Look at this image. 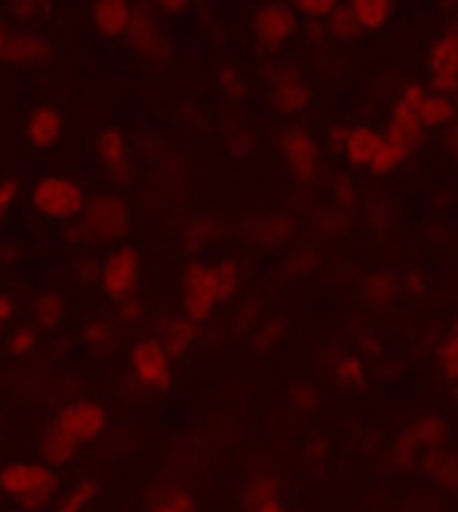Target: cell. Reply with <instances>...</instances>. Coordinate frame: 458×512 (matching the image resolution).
<instances>
[{"label": "cell", "mask_w": 458, "mask_h": 512, "mask_svg": "<svg viewBox=\"0 0 458 512\" xmlns=\"http://www.w3.org/2000/svg\"><path fill=\"white\" fill-rule=\"evenodd\" d=\"M52 17V0H11L9 19H14L17 27L44 25Z\"/></svg>", "instance_id": "28"}, {"label": "cell", "mask_w": 458, "mask_h": 512, "mask_svg": "<svg viewBox=\"0 0 458 512\" xmlns=\"http://www.w3.org/2000/svg\"><path fill=\"white\" fill-rule=\"evenodd\" d=\"M149 512H197V496L192 488L168 483L151 496Z\"/></svg>", "instance_id": "22"}, {"label": "cell", "mask_w": 458, "mask_h": 512, "mask_svg": "<svg viewBox=\"0 0 458 512\" xmlns=\"http://www.w3.org/2000/svg\"><path fill=\"white\" fill-rule=\"evenodd\" d=\"M345 135H348V127H332V133H329V146L335 151H343V143H345Z\"/></svg>", "instance_id": "45"}, {"label": "cell", "mask_w": 458, "mask_h": 512, "mask_svg": "<svg viewBox=\"0 0 458 512\" xmlns=\"http://www.w3.org/2000/svg\"><path fill=\"white\" fill-rule=\"evenodd\" d=\"M380 141H383V133H380L378 127H372V124H353V127H348V135H345L340 154L348 159V165L353 170H367L372 157H375V151H378Z\"/></svg>", "instance_id": "17"}, {"label": "cell", "mask_w": 458, "mask_h": 512, "mask_svg": "<svg viewBox=\"0 0 458 512\" xmlns=\"http://www.w3.org/2000/svg\"><path fill=\"white\" fill-rule=\"evenodd\" d=\"M143 259L138 254V248L133 246H116L111 254L103 259L100 265V289L108 300L122 302L130 300L138 286H141Z\"/></svg>", "instance_id": "5"}, {"label": "cell", "mask_w": 458, "mask_h": 512, "mask_svg": "<svg viewBox=\"0 0 458 512\" xmlns=\"http://www.w3.org/2000/svg\"><path fill=\"white\" fill-rule=\"evenodd\" d=\"M445 146H448L450 157L458 162V119L448 127V138H445Z\"/></svg>", "instance_id": "44"}, {"label": "cell", "mask_w": 458, "mask_h": 512, "mask_svg": "<svg viewBox=\"0 0 458 512\" xmlns=\"http://www.w3.org/2000/svg\"><path fill=\"white\" fill-rule=\"evenodd\" d=\"M213 267H216V278H219L221 302L235 300L240 292V265L235 259H221Z\"/></svg>", "instance_id": "33"}, {"label": "cell", "mask_w": 458, "mask_h": 512, "mask_svg": "<svg viewBox=\"0 0 458 512\" xmlns=\"http://www.w3.org/2000/svg\"><path fill=\"white\" fill-rule=\"evenodd\" d=\"M127 46L133 49L138 57L149 62L165 60L168 54V38L162 33V25H159L157 14L151 9L149 3H135L133 22H130V30H127Z\"/></svg>", "instance_id": "12"}, {"label": "cell", "mask_w": 458, "mask_h": 512, "mask_svg": "<svg viewBox=\"0 0 458 512\" xmlns=\"http://www.w3.org/2000/svg\"><path fill=\"white\" fill-rule=\"evenodd\" d=\"M324 25L326 36L332 38V41H337V44H351V41L359 38V33H364L362 25H359V19H356V14H353L348 3H340V6L324 19Z\"/></svg>", "instance_id": "25"}, {"label": "cell", "mask_w": 458, "mask_h": 512, "mask_svg": "<svg viewBox=\"0 0 458 512\" xmlns=\"http://www.w3.org/2000/svg\"><path fill=\"white\" fill-rule=\"evenodd\" d=\"M453 335H458V318H456V321H453Z\"/></svg>", "instance_id": "47"}, {"label": "cell", "mask_w": 458, "mask_h": 512, "mask_svg": "<svg viewBox=\"0 0 458 512\" xmlns=\"http://www.w3.org/2000/svg\"><path fill=\"white\" fill-rule=\"evenodd\" d=\"M14 316H17V300H14L11 294H3V297H0V321L9 327Z\"/></svg>", "instance_id": "43"}, {"label": "cell", "mask_w": 458, "mask_h": 512, "mask_svg": "<svg viewBox=\"0 0 458 512\" xmlns=\"http://www.w3.org/2000/svg\"><path fill=\"white\" fill-rule=\"evenodd\" d=\"M52 429L68 437L73 445H87V442L100 440L108 429V410L100 402L92 399H79L65 405L60 413L54 415Z\"/></svg>", "instance_id": "8"}, {"label": "cell", "mask_w": 458, "mask_h": 512, "mask_svg": "<svg viewBox=\"0 0 458 512\" xmlns=\"http://www.w3.org/2000/svg\"><path fill=\"white\" fill-rule=\"evenodd\" d=\"M270 100L281 114L297 116L302 111H308L313 92H310L308 81L302 79L300 71L294 68H278L270 81Z\"/></svg>", "instance_id": "14"}, {"label": "cell", "mask_w": 458, "mask_h": 512, "mask_svg": "<svg viewBox=\"0 0 458 512\" xmlns=\"http://www.w3.org/2000/svg\"><path fill=\"white\" fill-rule=\"evenodd\" d=\"M135 3L133 0H95L89 11V22L95 27V33L103 38H124L133 22Z\"/></svg>", "instance_id": "16"}, {"label": "cell", "mask_w": 458, "mask_h": 512, "mask_svg": "<svg viewBox=\"0 0 458 512\" xmlns=\"http://www.w3.org/2000/svg\"><path fill=\"white\" fill-rule=\"evenodd\" d=\"M130 370L138 386L149 391H170L173 386V356L159 337H143L130 351Z\"/></svg>", "instance_id": "6"}, {"label": "cell", "mask_w": 458, "mask_h": 512, "mask_svg": "<svg viewBox=\"0 0 458 512\" xmlns=\"http://www.w3.org/2000/svg\"><path fill=\"white\" fill-rule=\"evenodd\" d=\"M0 54L3 62L19 71H30L44 65L52 57V44L49 38L36 33L33 27H3L0 33Z\"/></svg>", "instance_id": "10"}, {"label": "cell", "mask_w": 458, "mask_h": 512, "mask_svg": "<svg viewBox=\"0 0 458 512\" xmlns=\"http://www.w3.org/2000/svg\"><path fill=\"white\" fill-rule=\"evenodd\" d=\"M97 491H100V483L95 477H81L57 499V512H81L95 499Z\"/></svg>", "instance_id": "29"}, {"label": "cell", "mask_w": 458, "mask_h": 512, "mask_svg": "<svg viewBox=\"0 0 458 512\" xmlns=\"http://www.w3.org/2000/svg\"><path fill=\"white\" fill-rule=\"evenodd\" d=\"M426 130H429V127L423 124L421 111H418V108L407 106V103H402V100L394 103L391 116H388V127H386V133L391 135V138H397L399 143H405L407 149L413 151L426 141Z\"/></svg>", "instance_id": "18"}, {"label": "cell", "mask_w": 458, "mask_h": 512, "mask_svg": "<svg viewBox=\"0 0 458 512\" xmlns=\"http://www.w3.org/2000/svg\"><path fill=\"white\" fill-rule=\"evenodd\" d=\"M0 488L19 507L41 510L60 496V475L46 461H11L3 467Z\"/></svg>", "instance_id": "2"}, {"label": "cell", "mask_w": 458, "mask_h": 512, "mask_svg": "<svg viewBox=\"0 0 458 512\" xmlns=\"http://www.w3.org/2000/svg\"><path fill=\"white\" fill-rule=\"evenodd\" d=\"M95 151L116 184H130V146L119 127H103L95 135Z\"/></svg>", "instance_id": "15"}, {"label": "cell", "mask_w": 458, "mask_h": 512, "mask_svg": "<svg viewBox=\"0 0 458 512\" xmlns=\"http://www.w3.org/2000/svg\"><path fill=\"white\" fill-rule=\"evenodd\" d=\"M426 71H429V89L440 95L458 92V27H448L434 38L426 52Z\"/></svg>", "instance_id": "11"}, {"label": "cell", "mask_w": 458, "mask_h": 512, "mask_svg": "<svg viewBox=\"0 0 458 512\" xmlns=\"http://www.w3.org/2000/svg\"><path fill=\"white\" fill-rule=\"evenodd\" d=\"M453 394H456V402H458V380H456V389H453Z\"/></svg>", "instance_id": "48"}, {"label": "cell", "mask_w": 458, "mask_h": 512, "mask_svg": "<svg viewBox=\"0 0 458 512\" xmlns=\"http://www.w3.org/2000/svg\"><path fill=\"white\" fill-rule=\"evenodd\" d=\"M410 434H413V440L418 442V448H440L442 440H445V434H448V424L437 418V415H426L421 418L418 424L410 426Z\"/></svg>", "instance_id": "32"}, {"label": "cell", "mask_w": 458, "mask_h": 512, "mask_svg": "<svg viewBox=\"0 0 458 512\" xmlns=\"http://www.w3.org/2000/svg\"><path fill=\"white\" fill-rule=\"evenodd\" d=\"M27 200L41 219L54 221V224H71L79 219L89 203L87 189L79 178L62 176V173L36 178L27 189Z\"/></svg>", "instance_id": "3"}, {"label": "cell", "mask_w": 458, "mask_h": 512, "mask_svg": "<svg viewBox=\"0 0 458 512\" xmlns=\"http://www.w3.org/2000/svg\"><path fill=\"white\" fill-rule=\"evenodd\" d=\"M221 292L216 267L205 262H192L184 273V292H181V313L194 318L197 324L208 321L219 308Z\"/></svg>", "instance_id": "9"}, {"label": "cell", "mask_w": 458, "mask_h": 512, "mask_svg": "<svg viewBox=\"0 0 458 512\" xmlns=\"http://www.w3.org/2000/svg\"><path fill=\"white\" fill-rule=\"evenodd\" d=\"M219 87L227 98L238 100L243 98V92H246V79H243V73H240L238 68L227 65V68H221L219 71Z\"/></svg>", "instance_id": "38"}, {"label": "cell", "mask_w": 458, "mask_h": 512, "mask_svg": "<svg viewBox=\"0 0 458 512\" xmlns=\"http://www.w3.org/2000/svg\"><path fill=\"white\" fill-rule=\"evenodd\" d=\"M251 512H289V510H286V507L281 504V499H278V502L262 504V507H256V510H251Z\"/></svg>", "instance_id": "46"}, {"label": "cell", "mask_w": 458, "mask_h": 512, "mask_svg": "<svg viewBox=\"0 0 458 512\" xmlns=\"http://www.w3.org/2000/svg\"><path fill=\"white\" fill-rule=\"evenodd\" d=\"M281 499V483L275 475H256L251 483H248L246 491V507L248 512L262 507V504L278 502Z\"/></svg>", "instance_id": "30"}, {"label": "cell", "mask_w": 458, "mask_h": 512, "mask_svg": "<svg viewBox=\"0 0 458 512\" xmlns=\"http://www.w3.org/2000/svg\"><path fill=\"white\" fill-rule=\"evenodd\" d=\"M143 3H149L151 9L162 17H178V14H186L192 6V0H143Z\"/></svg>", "instance_id": "42"}, {"label": "cell", "mask_w": 458, "mask_h": 512, "mask_svg": "<svg viewBox=\"0 0 458 512\" xmlns=\"http://www.w3.org/2000/svg\"><path fill=\"white\" fill-rule=\"evenodd\" d=\"M453 27H458V22H456V25H453Z\"/></svg>", "instance_id": "50"}, {"label": "cell", "mask_w": 458, "mask_h": 512, "mask_svg": "<svg viewBox=\"0 0 458 512\" xmlns=\"http://www.w3.org/2000/svg\"><path fill=\"white\" fill-rule=\"evenodd\" d=\"M68 238L81 246H108L122 243L133 230V208L122 195L92 197L79 219L71 221Z\"/></svg>", "instance_id": "1"}, {"label": "cell", "mask_w": 458, "mask_h": 512, "mask_svg": "<svg viewBox=\"0 0 458 512\" xmlns=\"http://www.w3.org/2000/svg\"><path fill=\"white\" fill-rule=\"evenodd\" d=\"M41 329H36L33 324H25V327L11 329L6 335V354L14 356V359H25V356H33L41 345Z\"/></svg>", "instance_id": "31"}, {"label": "cell", "mask_w": 458, "mask_h": 512, "mask_svg": "<svg viewBox=\"0 0 458 512\" xmlns=\"http://www.w3.org/2000/svg\"><path fill=\"white\" fill-rule=\"evenodd\" d=\"M22 197V181L19 178H3L0 184V211L9 213Z\"/></svg>", "instance_id": "40"}, {"label": "cell", "mask_w": 458, "mask_h": 512, "mask_svg": "<svg viewBox=\"0 0 458 512\" xmlns=\"http://www.w3.org/2000/svg\"><path fill=\"white\" fill-rule=\"evenodd\" d=\"M157 337L165 343V348H168V354L173 359L184 356L194 345V340H197V321L186 316V313H181V316H168L162 321Z\"/></svg>", "instance_id": "20"}, {"label": "cell", "mask_w": 458, "mask_h": 512, "mask_svg": "<svg viewBox=\"0 0 458 512\" xmlns=\"http://www.w3.org/2000/svg\"><path fill=\"white\" fill-rule=\"evenodd\" d=\"M65 135V116L52 103H38L27 111L25 124H22V138L30 151H49L62 141Z\"/></svg>", "instance_id": "13"}, {"label": "cell", "mask_w": 458, "mask_h": 512, "mask_svg": "<svg viewBox=\"0 0 458 512\" xmlns=\"http://www.w3.org/2000/svg\"><path fill=\"white\" fill-rule=\"evenodd\" d=\"M407 157H410V149H407L405 143H399L397 138L383 133V141H380L378 151H375V157H372L367 170H370L372 176H386V173H394Z\"/></svg>", "instance_id": "26"}, {"label": "cell", "mask_w": 458, "mask_h": 512, "mask_svg": "<svg viewBox=\"0 0 458 512\" xmlns=\"http://www.w3.org/2000/svg\"><path fill=\"white\" fill-rule=\"evenodd\" d=\"M421 119L429 130L450 127L458 119L456 100L450 98V95H440V92H429V98L423 100L421 106Z\"/></svg>", "instance_id": "24"}, {"label": "cell", "mask_w": 458, "mask_h": 512, "mask_svg": "<svg viewBox=\"0 0 458 512\" xmlns=\"http://www.w3.org/2000/svg\"><path fill=\"white\" fill-rule=\"evenodd\" d=\"M68 321V302L57 292L38 294L30 310V324L41 332H57Z\"/></svg>", "instance_id": "19"}, {"label": "cell", "mask_w": 458, "mask_h": 512, "mask_svg": "<svg viewBox=\"0 0 458 512\" xmlns=\"http://www.w3.org/2000/svg\"><path fill=\"white\" fill-rule=\"evenodd\" d=\"M76 448L79 445H73L68 437H62L57 429H46L41 434V440H38V453H41V461L46 464H52V467H65V464H71L76 459Z\"/></svg>", "instance_id": "23"}, {"label": "cell", "mask_w": 458, "mask_h": 512, "mask_svg": "<svg viewBox=\"0 0 458 512\" xmlns=\"http://www.w3.org/2000/svg\"><path fill=\"white\" fill-rule=\"evenodd\" d=\"M141 316H143V308L133 300V297H130V300L116 302V310H114L116 324H127V327H130V324H135Z\"/></svg>", "instance_id": "41"}, {"label": "cell", "mask_w": 458, "mask_h": 512, "mask_svg": "<svg viewBox=\"0 0 458 512\" xmlns=\"http://www.w3.org/2000/svg\"><path fill=\"white\" fill-rule=\"evenodd\" d=\"M453 100H456V108H458V92H456V95H453Z\"/></svg>", "instance_id": "49"}, {"label": "cell", "mask_w": 458, "mask_h": 512, "mask_svg": "<svg viewBox=\"0 0 458 512\" xmlns=\"http://www.w3.org/2000/svg\"><path fill=\"white\" fill-rule=\"evenodd\" d=\"M81 337H84L89 351H95L100 356L108 354V351H114L116 343V321H111V318H92L81 329Z\"/></svg>", "instance_id": "27"}, {"label": "cell", "mask_w": 458, "mask_h": 512, "mask_svg": "<svg viewBox=\"0 0 458 512\" xmlns=\"http://www.w3.org/2000/svg\"><path fill=\"white\" fill-rule=\"evenodd\" d=\"M367 286H375V294L367 297L372 305H386V302L394 297V292H397V283L391 281L388 275H370V278H367Z\"/></svg>", "instance_id": "39"}, {"label": "cell", "mask_w": 458, "mask_h": 512, "mask_svg": "<svg viewBox=\"0 0 458 512\" xmlns=\"http://www.w3.org/2000/svg\"><path fill=\"white\" fill-rule=\"evenodd\" d=\"M364 33H383L394 14V0H348Z\"/></svg>", "instance_id": "21"}, {"label": "cell", "mask_w": 458, "mask_h": 512, "mask_svg": "<svg viewBox=\"0 0 458 512\" xmlns=\"http://www.w3.org/2000/svg\"><path fill=\"white\" fill-rule=\"evenodd\" d=\"M429 469L437 483H442L450 491H458V456L450 453H434L429 459Z\"/></svg>", "instance_id": "35"}, {"label": "cell", "mask_w": 458, "mask_h": 512, "mask_svg": "<svg viewBox=\"0 0 458 512\" xmlns=\"http://www.w3.org/2000/svg\"><path fill=\"white\" fill-rule=\"evenodd\" d=\"M437 364L450 380H458V335L450 332L440 345H437Z\"/></svg>", "instance_id": "36"}, {"label": "cell", "mask_w": 458, "mask_h": 512, "mask_svg": "<svg viewBox=\"0 0 458 512\" xmlns=\"http://www.w3.org/2000/svg\"><path fill=\"white\" fill-rule=\"evenodd\" d=\"M289 3L305 19H326L340 6V0H289Z\"/></svg>", "instance_id": "37"}, {"label": "cell", "mask_w": 458, "mask_h": 512, "mask_svg": "<svg viewBox=\"0 0 458 512\" xmlns=\"http://www.w3.org/2000/svg\"><path fill=\"white\" fill-rule=\"evenodd\" d=\"M256 44L262 52H278L300 30V14L286 0H267L251 17Z\"/></svg>", "instance_id": "4"}, {"label": "cell", "mask_w": 458, "mask_h": 512, "mask_svg": "<svg viewBox=\"0 0 458 512\" xmlns=\"http://www.w3.org/2000/svg\"><path fill=\"white\" fill-rule=\"evenodd\" d=\"M332 372H335V380H340L343 386H351V389L362 386L367 380V367L356 356H337L335 364H332Z\"/></svg>", "instance_id": "34"}, {"label": "cell", "mask_w": 458, "mask_h": 512, "mask_svg": "<svg viewBox=\"0 0 458 512\" xmlns=\"http://www.w3.org/2000/svg\"><path fill=\"white\" fill-rule=\"evenodd\" d=\"M278 151H281L283 162L289 168L291 178L297 184L308 186L316 184L324 168V154L318 149L316 138L302 130V127H286L278 138Z\"/></svg>", "instance_id": "7"}]
</instances>
